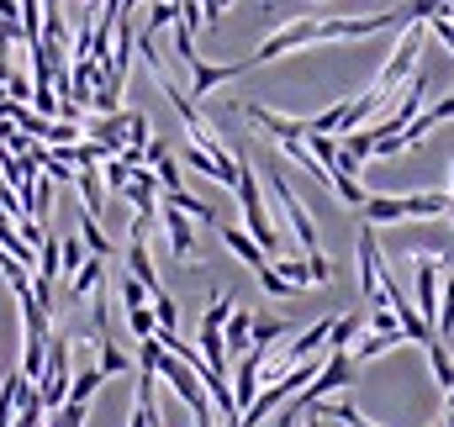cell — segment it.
<instances>
[{
	"label": "cell",
	"instance_id": "6da1fadb",
	"mask_svg": "<svg viewBox=\"0 0 454 427\" xmlns=\"http://www.w3.org/2000/svg\"><path fill=\"white\" fill-rule=\"evenodd\" d=\"M418 53H423V21H412L402 37H396V48H391V58L380 64V74H375V85L364 90V101L370 111H380L386 101H396V90L407 85V74L418 69Z\"/></svg>",
	"mask_w": 454,
	"mask_h": 427
},
{
	"label": "cell",
	"instance_id": "7a4b0ae2",
	"mask_svg": "<svg viewBox=\"0 0 454 427\" xmlns=\"http://www.w3.org/2000/svg\"><path fill=\"white\" fill-rule=\"evenodd\" d=\"M364 216L370 221H407V216L439 221V216H450V196H439V190H428V196H364Z\"/></svg>",
	"mask_w": 454,
	"mask_h": 427
},
{
	"label": "cell",
	"instance_id": "3957f363",
	"mask_svg": "<svg viewBox=\"0 0 454 427\" xmlns=\"http://www.w3.org/2000/svg\"><path fill=\"white\" fill-rule=\"evenodd\" d=\"M312 43H323V21H312V16H301V21H291V27H280L275 37H264V43L254 48V58H243V74H248V69H259V64H270V58H280V53H296V48H312Z\"/></svg>",
	"mask_w": 454,
	"mask_h": 427
},
{
	"label": "cell",
	"instance_id": "277c9868",
	"mask_svg": "<svg viewBox=\"0 0 454 427\" xmlns=\"http://www.w3.org/2000/svg\"><path fill=\"white\" fill-rule=\"evenodd\" d=\"M423 101H428V74H423V69H412V74H407V85L396 90V106L386 111L375 127H364V132H370V148H375V137H391V132H402V127H407V121L423 111Z\"/></svg>",
	"mask_w": 454,
	"mask_h": 427
},
{
	"label": "cell",
	"instance_id": "5b68a950",
	"mask_svg": "<svg viewBox=\"0 0 454 427\" xmlns=\"http://www.w3.org/2000/svg\"><path fill=\"white\" fill-rule=\"evenodd\" d=\"M270 190H275V201H280V212H286V221H291V237L312 253L317 248V221H312V212L301 206V196L286 185V169H270Z\"/></svg>",
	"mask_w": 454,
	"mask_h": 427
},
{
	"label": "cell",
	"instance_id": "8992f818",
	"mask_svg": "<svg viewBox=\"0 0 454 427\" xmlns=\"http://www.w3.org/2000/svg\"><path fill=\"white\" fill-rule=\"evenodd\" d=\"M159 216H164V232H169V253H175L180 264H196V221L180 212V206H169V201H164Z\"/></svg>",
	"mask_w": 454,
	"mask_h": 427
},
{
	"label": "cell",
	"instance_id": "52a82bcc",
	"mask_svg": "<svg viewBox=\"0 0 454 427\" xmlns=\"http://www.w3.org/2000/svg\"><path fill=\"white\" fill-rule=\"evenodd\" d=\"M412 285H418V317L434 327V317H439V285H444V275H439V259H434V253H423V259H418V280H412Z\"/></svg>",
	"mask_w": 454,
	"mask_h": 427
},
{
	"label": "cell",
	"instance_id": "ba28073f",
	"mask_svg": "<svg viewBox=\"0 0 454 427\" xmlns=\"http://www.w3.org/2000/svg\"><path fill=\"white\" fill-rule=\"evenodd\" d=\"M243 116H248V121H254L259 132H270V137H275L280 148H286V143H301V137H307V121H291V116H275L270 106H248Z\"/></svg>",
	"mask_w": 454,
	"mask_h": 427
},
{
	"label": "cell",
	"instance_id": "9c48e42d",
	"mask_svg": "<svg viewBox=\"0 0 454 427\" xmlns=\"http://www.w3.org/2000/svg\"><path fill=\"white\" fill-rule=\"evenodd\" d=\"M238 74H243V64H201V58H196V64H191V96L201 101V96H212L217 85L238 80Z\"/></svg>",
	"mask_w": 454,
	"mask_h": 427
},
{
	"label": "cell",
	"instance_id": "30bf717a",
	"mask_svg": "<svg viewBox=\"0 0 454 427\" xmlns=\"http://www.w3.org/2000/svg\"><path fill=\"white\" fill-rule=\"evenodd\" d=\"M248 332H254V312H243V307H232V317L223 322V348H227V364L248 353Z\"/></svg>",
	"mask_w": 454,
	"mask_h": 427
},
{
	"label": "cell",
	"instance_id": "8fae6325",
	"mask_svg": "<svg viewBox=\"0 0 454 427\" xmlns=\"http://www.w3.org/2000/svg\"><path fill=\"white\" fill-rule=\"evenodd\" d=\"M127 269H132V280H137V285H143L148 296H153V291H164V285H159V269H153V259H148V243H143V237H132V243H127Z\"/></svg>",
	"mask_w": 454,
	"mask_h": 427
},
{
	"label": "cell",
	"instance_id": "7c38bea8",
	"mask_svg": "<svg viewBox=\"0 0 454 427\" xmlns=\"http://www.w3.org/2000/svg\"><path fill=\"white\" fill-rule=\"evenodd\" d=\"M101 285H106V259H96V253H90V259L69 275V296H74V301H85V296H96Z\"/></svg>",
	"mask_w": 454,
	"mask_h": 427
},
{
	"label": "cell",
	"instance_id": "4fadbf2b",
	"mask_svg": "<svg viewBox=\"0 0 454 427\" xmlns=\"http://www.w3.org/2000/svg\"><path fill=\"white\" fill-rule=\"evenodd\" d=\"M223 243H227V253H232V259H243L248 269H264V264H270V253H264L243 227H223Z\"/></svg>",
	"mask_w": 454,
	"mask_h": 427
},
{
	"label": "cell",
	"instance_id": "5bb4252c",
	"mask_svg": "<svg viewBox=\"0 0 454 427\" xmlns=\"http://www.w3.org/2000/svg\"><path fill=\"white\" fill-rule=\"evenodd\" d=\"M74 185H80L85 212L101 221V212H106V185H101V175H96V169H74Z\"/></svg>",
	"mask_w": 454,
	"mask_h": 427
},
{
	"label": "cell",
	"instance_id": "9a60e30c",
	"mask_svg": "<svg viewBox=\"0 0 454 427\" xmlns=\"http://www.w3.org/2000/svg\"><path fill=\"white\" fill-rule=\"evenodd\" d=\"M328 327H333V317H323V322H312L296 343H291V353H286V364H301V359H312L323 343H328Z\"/></svg>",
	"mask_w": 454,
	"mask_h": 427
},
{
	"label": "cell",
	"instance_id": "2e32d148",
	"mask_svg": "<svg viewBox=\"0 0 454 427\" xmlns=\"http://www.w3.org/2000/svg\"><path fill=\"white\" fill-rule=\"evenodd\" d=\"M423 348H428V369H434V380H439V385L450 391V385H454V359H450V343H444V338H428Z\"/></svg>",
	"mask_w": 454,
	"mask_h": 427
},
{
	"label": "cell",
	"instance_id": "e0dca14e",
	"mask_svg": "<svg viewBox=\"0 0 454 427\" xmlns=\"http://www.w3.org/2000/svg\"><path fill=\"white\" fill-rule=\"evenodd\" d=\"M396 343H407L402 327H396V332H370V338H359V348H354L348 359H380V353H391Z\"/></svg>",
	"mask_w": 454,
	"mask_h": 427
},
{
	"label": "cell",
	"instance_id": "ac0fdd59",
	"mask_svg": "<svg viewBox=\"0 0 454 427\" xmlns=\"http://www.w3.org/2000/svg\"><path fill=\"white\" fill-rule=\"evenodd\" d=\"M127 427H159V412H153V375H137V407H132V423Z\"/></svg>",
	"mask_w": 454,
	"mask_h": 427
},
{
	"label": "cell",
	"instance_id": "d6986e66",
	"mask_svg": "<svg viewBox=\"0 0 454 427\" xmlns=\"http://www.w3.org/2000/svg\"><path fill=\"white\" fill-rule=\"evenodd\" d=\"M164 201H169V206H180V212L191 216V221H201V227H212V221H217V212H212L207 201H196L191 190H164Z\"/></svg>",
	"mask_w": 454,
	"mask_h": 427
},
{
	"label": "cell",
	"instance_id": "ffe728a7",
	"mask_svg": "<svg viewBox=\"0 0 454 427\" xmlns=\"http://www.w3.org/2000/svg\"><path fill=\"white\" fill-rule=\"evenodd\" d=\"M450 0H402V5H391V16H396V27H412V21H428L434 11H444Z\"/></svg>",
	"mask_w": 454,
	"mask_h": 427
},
{
	"label": "cell",
	"instance_id": "44dd1931",
	"mask_svg": "<svg viewBox=\"0 0 454 427\" xmlns=\"http://www.w3.org/2000/svg\"><path fill=\"white\" fill-rule=\"evenodd\" d=\"M434 338H454V275L439 285V317H434Z\"/></svg>",
	"mask_w": 454,
	"mask_h": 427
},
{
	"label": "cell",
	"instance_id": "7402d4cb",
	"mask_svg": "<svg viewBox=\"0 0 454 427\" xmlns=\"http://www.w3.org/2000/svg\"><path fill=\"white\" fill-rule=\"evenodd\" d=\"M80 243H85V248H90L96 259H112V237L101 232V221H96V216H90V212L80 216Z\"/></svg>",
	"mask_w": 454,
	"mask_h": 427
},
{
	"label": "cell",
	"instance_id": "603a6c76",
	"mask_svg": "<svg viewBox=\"0 0 454 427\" xmlns=\"http://www.w3.org/2000/svg\"><path fill=\"white\" fill-rule=\"evenodd\" d=\"M286 327H291V322H280V317H254L248 348H270V343H280V338H286Z\"/></svg>",
	"mask_w": 454,
	"mask_h": 427
},
{
	"label": "cell",
	"instance_id": "cb8c5ba5",
	"mask_svg": "<svg viewBox=\"0 0 454 427\" xmlns=\"http://www.w3.org/2000/svg\"><path fill=\"white\" fill-rule=\"evenodd\" d=\"M85 259H90V248H85L80 237H59V275H64V280H69Z\"/></svg>",
	"mask_w": 454,
	"mask_h": 427
},
{
	"label": "cell",
	"instance_id": "d4e9b609",
	"mask_svg": "<svg viewBox=\"0 0 454 427\" xmlns=\"http://www.w3.org/2000/svg\"><path fill=\"white\" fill-rule=\"evenodd\" d=\"M270 264L280 269V280H286L291 291H312V275H307V259H286V253H280V259H270Z\"/></svg>",
	"mask_w": 454,
	"mask_h": 427
},
{
	"label": "cell",
	"instance_id": "484cf974",
	"mask_svg": "<svg viewBox=\"0 0 454 427\" xmlns=\"http://www.w3.org/2000/svg\"><path fill=\"white\" fill-rule=\"evenodd\" d=\"M106 385V375L101 369H80L74 380H69V401H80V407H90V396Z\"/></svg>",
	"mask_w": 454,
	"mask_h": 427
},
{
	"label": "cell",
	"instance_id": "4316f807",
	"mask_svg": "<svg viewBox=\"0 0 454 427\" xmlns=\"http://www.w3.org/2000/svg\"><path fill=\"white\" fill-rule=\"evenodd\" d=\"M148 307H153V317H159V332H180V307H175L164 291H153Z\"/></svg>",
	"mask_w": 454,
	"mask_h": 427
},
{
	"label": "cell",
	"instance_id": "83f0119b",
	"mask_svg": "<svg viewBox=\"0 0 454 427\" xmlns=\"http://www.w3.org/2000/svg\"><path fill=\"white\" fill-rule=\"evenodd\" d=\"M359 327H364V322L354 317V312H343V317H333V327H328V348H348V343L359 338Z\"/></svg>",
	"mask_w": 454,
	"mask_h": 427
},
{
	"label": "cell",
	"instance_id": "f1b7e54d",
	"mask_svg": "<svg viewBox=\"0 0 454 427\" xmlns=\"http://www.w3.org/2000/svg\"><path fill=\"white\" fill-rule=\"evenodd\" d=\"M307 153H312L323 169H333V159H339V137H328V132H307Z\"/></svg>",
	"mask_w": 454,
	"mask_h": 427
},
{
	"label": "cell",
	"instance_id": "f546056e",
	"mask_svg": "<svg viewBox=\"0 0 454 427\" xmlns=\"http://www.w3.org/2000/svg\"><path fill=\"white\" fill-rule=\"evenodd\" d=\"M127 180H132V164H127L121 153H112V159H106V169H101V185H106L112 196H121V185H127Z\"/></svg>",
	"mask_w": 454,
	"mask_h": 427
},
{
	"label": "cell",
	"instance_id": "4dcf8cb0",
	"mask_svg": "<svg viewBox=\"0 0 454 427\" xmlns=\"http://www.w3.org/2000/svg\"><path fill=\"white\" fill-rule=\"evenodd\" d=\"M37 275L59 285V237H43L37 243Z\"/></svg>",
	"mask_w": 454,
	"mask_h": 427
},
{
	"label": "cell",
	"instance_id": "1f68e13d",
	"mask_svg": "<svg viewBox=\"0 0 454 427\" xmlns=\"http://www.w3.org/2000/svg\"><path fill=\"white\" fill-rule=\"evenodd\" d=\"M127 369H132V359H127V353L116 348L112 338H101V375L112 380V375H127Z\"/></svg>",
	"mask_w": 454,
	"mask_h": 427
},
{
	"label": "cell",
	"instance_id": "d6a6232c",
	"mask_svg": "<svg viewBox=\"0 0 454 427\" xmlns=\"http://www.w3.org/2000/svg\"><path fill=\"white\" fill-rule=\"evenodd\" d=\"M328 185L339 190L343 206H364V190H359V180H354V175H339V169H333V175H328Z\"/></svg>",
	"mask_w": 454,
	"mask_h": 427
},
{
	"label": "cell",
	"instance_id": "836d02e7",
	"mask_svg": "<svg viewBox=\"0 0 454 427\" xmlns=\"http://www.w3.org/2000/svg\"><path fill=\"white\" fill-rule=\"evenodd\" d=\"M127 327H132V338H137V343H143V338H153V332H159L153 307H132V312H127Z\"/></svg>",
	"mask_w": 454,
	"mask_h": 427
},
{
	"label": "cell",
	"instance_id": "e575fe53",
	"mask_svg": "<svg viewBox=\"0 0 454 427\" xmlns=\"http://www.w3.org/2000/svg\"><path fill=\"white\" fill-rule=\"evenodd\" d=\"M232 307H238V301H232V291H217V296H212V307H207V317H201V327H223V322L232 317Z\"/></svg>",
	"mask_w": 454,
	"mask_h": 427
},
{
	"label": "cell",
	"instance_id": "d590c367",
	"mask_svg": "<svg viewBox=\"0 0 454 427\" xmlns=\"http://www.w3.org/2000/svg\"><path fill=\"white\" fill-rule=\"evenodd\" d=\"M148 169H153V175H159V185H164V190H180V164H175V159H169V153H159V159H153V164H148Z\"/></svg>",
	"mask_w": 454,
	"mask_h": 427
},
{
	"label": "cell",
	"instance_id": "8d00e7d4",
	"mask_svg": "<svg viewBox=\"0 0 454 427\" xmlns=\"http://www.w3.org/2000/svg\"><path fill=\"white\" fill-rule=\"evenodd\" d=\"M307 275H312V285H328V280H333V259H328L323 248H312V253H307Z\"/></svg>",
	"mask_w": 454,
	"mask_h": 427
},
{
	"label": "cell",
	"instance_id": "74e56055",
	"mask_svg": "<svg viewBox=\"0 0 454 427\" xmlns=\"http://www.w3.org/2000/svg\"><path fill=\"white\" fill-rule=\"evenodd\" d=\"M159 27H175V0H153L148 5V27L143 32H159Z\"/></svg>",
	"mask_w": 454,
	"mask_h": 427
},
{
	"label": "cell",
	"instance_id": "f35d334b",
	"mask_svg": "<svg viewBox=\"0 0 454 427\" xmlns=\"http://www.w3.org/2000/svg\"><path fill=\"white\" fill-rule=\"evenodd\" d=\"M259 285H264V296H270V301H280V296L291 291V285L280 280V269H275V264H264V269H259Z\"/></svg>",
	"mask_w": 454,
	"mask_h": 427
},
{
	"label": "cell",
	"instance_id": "ab89813d",
	"mask_svg": "<svg viewBox=\"0 0 454 427\" xmlns=\"http://www.w3.org/2000/svg\"><path fill=\"white\" fill-rule=\"evenodd\" d=\"M53 427H85V407H80V401H64V407L53 412Z\"/></svg>",
	"mask_w": 454,
	"mask_h": 427
},
{
	"label": "cell",
	"instance_id": "60d3db41",
	"mask_svg": "<svg viewBox=\"0 0 454 427\" xmlns=\"http://www.w3.org/2000/svg\"><path fill=\"white\" fill-rule=\"evenodd\" d=\"M5 96H11V101H32V80L11 69V74H5Z\"/></svg>",
	"mask_w": 454,
	"mask_h": 427
},
{
	"label": "cell",
	"instance_id": "b9f144b4",
	"mask_svg": "<svg viewBox=\"0 0 454 427\" xmlns=\"http://www.w3.org/2000/svg\"><path fill=\"white\" fill-rule=\"evenodd\" d=\"M370 327H375V332H396V312H391L386 301H375V312H370Z\"/></svg>",
	"mask_w": 454,
	"mask_h": 427
},
{
	"label": "cell",
	"instance_id": "7bdbcfd3",
	"mask_svg": "<svg viewBox=\"0 0 454 427\" xmlns=\"http://www.w3.org/2000/svg\"><path fill=\"white\" fill-rule=\"evenodd\" d=\"M121 307L132 312V307H148V291L137 285V280H121Z\"/></svg>",
	"mask_w": 454,
	"mask_h": 427
},
{
	"label": "cell",
	"instance_id": "ee69618b",
	"mask_svg": "<svg viewBox=\"0 0 454 427\" xmlns=\"http://www.w3.org/2000/svg\"><path fill=\"white\" fill-rule=\"evenodd\" d=\"M11 137H16V121H5V116H0V143H11Z\"/></svg>",
	"mask_w": 454,
	"mask_h": 427
},
{
	"label": "cell",
	"instance_id": "f6af8a7d",
	"mask_svg": "<svg viewBox=\"0 0 454 427\" xmlns=\"http://www.w3.org/2000/svg\"><path fill=\"white\" fill-rule=\"evenodd\" d=\"M307 427H333V423H328V417H312V423H307Z\"/></svg>",
	"mask_w": 454,
	"mask_h": 427
},
{
	"label": "cell",
	"instance_id": "bcb514c9",
	"mask_svg": "<svg viewBox=\"0 0 454 427\" xmlns=\"http://www.w3.org/2000/svg\"><path fill=\"white\" fill-rule=\"evenodd\" d=\"M450 180H454V153H450Z\"/></svg>",
	"mask_w": 454,
	"mask_h": 427
},
{
	"label": "cell",
	"instance_id": "7dc6e473",
	"mask_svg": "<svg viewBox=\"0 0 454 427\" xmlns=\"http://www.w3.org/2000/svg\"><path fill=\"white\" fill-rule=\"evenodd\" d=\"M444 427H454V407H450V423H444Z\"/></svg>",
	"mask_w": 454,
	"mask_h": 427
},
{
	"label": "cell",
	"instance_id": "c3c4849f",
	"mask_svg": "<svg viewBox=\"0 0 454 427\" xmlns=\"http://www.w3.org/2000/svg\"><path fill=\"white\" fill-rule=\"evenodd\" d=\"M450 216H454V201H450Z\"/></svg>",
	"mask_w": 454,
	"mask_h": 427
},
{
	"label": "cell",
	"instance_id": "681fc988",
	"mask_svg": "<svg viewBox=\"0 0 454 427\" xmlns=\"http://www.w3.org/2000/svg\"><path fill=\"white\" fill-rule=\"evenodd\" d=\"M159 427H164V423H159Z\"/></svg>",
	"mask_w": 454,
	"mask_h": 427
}]
</instances>
